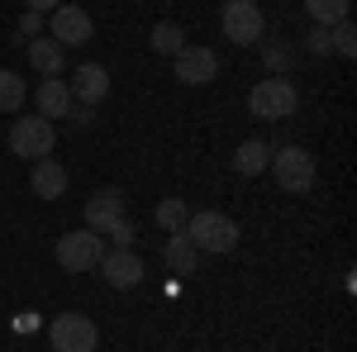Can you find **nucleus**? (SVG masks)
<instances>
[{"instance_id": "obj_1", "label": "nucleus", "mask_w": 357, "mask_h": 352, "mask_svg": "<svg viewBox=\"0 0 357 352\" xmlns=\"http://www.w3.org/2000/svg\"><path fill=\"white\" fill-rule=\"evenodd\" d=\"M186 238L195 243V252H215V257H224V252H234L238 247V224L229 215H220V210H200V215L186 219Z\"/></svg>"}, {"instance_id": "obj_2", "label": "nucleus", "mask_w": 357, "mask_h": 352, "mask_svg": "<svg viewBox=\"0 0 357 352\" xmlns=\"http://www.w3.org/2000/svg\"><path fill=\"white\" fill-rule=\"evenodd\" d=\"M220 29H224V38H229V43L252 48V43L267 33V15H262V5H257V0H224Z\"/></svg>"}, {"instance_id": "obj_3", "label": "nucleus", "mask_w": 357, "mask_h": 352, "mask_svg": "<svg viewBox=\"0 0 357 352\" xmlns=\"http://www.w3.org/2000/svg\"><path fill=\"white\" fill-rule=\"evenodd\" d=\"M296 105H301V95H296V86L286 82V77H267V82H257L248 91L252 119H291Z\"/></svg>"}, {"instance_id": "obj_4", "label": "nucleus", "mask_w": 357, "mask_h": 352, "mask_svg": "<svg viewBox=\"0 0 357 352\" xmlns=\"http://www.w3.org/2000/svg\"><path fill=\"white\" fill-rule=\"evenodd\" d=\"M272 176H276V186L281 190H291V195H305V190L314 186V158L305 153V148H276L272 153Z\"/></svg>"}, {"instance_id": "obj_5", "label": "nucleus", "mask_w": 357, "mask_h": 352, "mask_svg": "<svg viewBox=\"0 0 357 352\" xmlns=\"http://www.w3.org/2000/svg\"><path fill=\"white\" fill-rule=\"evenodd\" d=\"M100 257H105V238L91 234V229H77V234L57 238V267L62 271H91V267H100Z\"/></svg>"}, {"instance_id": "obj_6", "label": "nucleus", "mask_w": 357, "mask_h": 352, "mask_svg": "<svg viewBox=\"0 0 357 352\" xmlns=\"http://www.w3.org/2000/svg\"><path fill=\"white\" fill-rule=\"evenodd\" d=\"M53 119H38V114H24L15 129H10V153L15 158H29V162H38V158H48L53 153Z\"/></svg>"}, {"instance_id": "obj_7", "label": "nucleus", "mask_w": 357, "mask_h": 352, "mask_svg": "<svg viewBox=\"0 0 357 352\" xmlns=\"http://www.w3.org/2000/svg\"><path fill=\"white\" fill-rule=\"evenodd\" d=\"M48 343H53V352H96L100 333L86 314H57L48 324Z\"/></svg>"}, {"instance_id": "obj_8", "label": "nucleus", "mask_w": 357, "mask_h": 352, "mask_svg": "<svg viewBox=\"0 0 357 352\" xmlns=\"http://www.w3.org/2000/svg\"><path fill=\"white\" fill-rule=\"evenodd\" d=\"M67 91H72V105L100 109V100L110 95V72H105L100 62H77V67H72V82H67Z\"/></svg>"}, {"instance_id": "obj_9", "label": "nucleus", "mask_w": 357, "mask_h": 352, "mask_svg": "<svg viewBox=\"0 0 357 352\" xmlns=\"http://www.w3.org/2000/svg\"><path fill=\"white\" fill-rule=\"evenodd\" d=\"M82 215H86V229L105 238L114 224L124 219V190H119V186H100L96 195H91V200H86V210H82Z\"/></svg>"}, {"instance_id": "obj_10", "label": "nucleus", "mask_w": 357, "mask_h": 352, "mask_svg": "<svg viewBox=\"0 0 357 352\" xmlns=\"http://www.w3.org/2000/svg\"><path fill=\"white\" fill-rule=\"evenodd\" d=\"M172 67H176V82H181V86H205V82L220 77L224 62L210 53V48H191V43H186L181 53L172 57Z\"/></svg>"}, {"instance_id": "obj_11", "label": "nucleus", "mask_w": 357, "mask_h": 352, "mask_svg": "<svg viewBox=\"0 0 357 352\" xmlns=\"http://www.w3.org/2000/svg\"><path fill=\"white\" fill-rule=\"evenodd\" d=\"M100 276H105V286H114V291H129V286L143 281V257H138L134 247H105Z\"/></svg>"}, {"instance_id": "obj_12", "label": "nucleus", "mask_w": 357, "mask_h": 352, "mask_svg": "<svg viewBox=\"0 0 357 352\" xmlns=\"http://www.w3.org/2000/svg\"><path fill=\"white\" fill-rule=\"evenodd\" d=\"M48 29H53V38L62 43V48H77V43H86L91 33H96V24H91V15H86L82 5H57L53 20H48Z\"/></svg>"}, {"instance_id": "obj_13", "label": "nucleus", "mask_w": 357, "mask_h": 352, "mask_svg": "<svg viewBox=\"0 0 357 352\" xmlns=\"http://www.w3.org/2000/svg\"><path fill=\"white\" fill-rule=\"evenodd\" d=\"M29 100H33V109H38V119H67V109H72V91H67V82H57V77H43L38 91H33Z\"/></svg>"}, {"instance_id": "obj_14", "label": "nucleus", "mask_w": 357, "mask_h": 352, "mask_svg": "<svg viewBox=\"0 0 357 352\" xmlns=\"http://www.w3.org/2000/svg\"><path fill=\"white\" fill-rule=\"evenodd\" d=\"M29 186H33V195H38V200H57V195L67 190V167L38 158V162H33V176H29Z\"/></svg>"}, {"instance_id": "obj_15", "label": "nucleus", "mask_w": 357, "mask_h": 352, "mask_svg": "<svg viewBox=\"0 0 357 352\" xmlns=\"http://www.w3.org/2000/svg\"><path fill=\"white\" fill-rule=\"evenodd\" d=\"M162 262H167V271H172V276H186V271H195L200 252H195V243L186 238V229L167 238V247H162Z\"/></svg>"}, {"instance_id": "obj_16", "label": "nucleus", "mask_w": 357, "mask_h": 352, "mask_svg": "<svg viewBox=\"0 0 357 352\" xmlns=\"http://www.w3.org/2000/svg\"><path fill=\"white\" fill-rule=\"evenodd\" d=\"M267 162H272V148L262 138H248V143H238V153H234V171L238 176H262Z\"/></svg>"}, {"instance_id": "obj_17", "label": "nucleus", "mask_w": 357, "mask_h": 352, "mask_svg": "<svg viewBox=\"0 0 357 352\" xmlns=\"http://www.w3.org/2000/svg\"><path fill=\"white\" fill-rule=\"evenodd\" d=\"M29 62H33L43 77H57V72H62V43H57V38H29Z\"/></svg>"}, {"instance_id": "obj_18", "label": "nucleus", "mask_w": 357, "mask_h": 352, "mask_svg": "<svg viewBox=\"0 0 357 352\" xmlns=\"http://www.w3.org/2000/svg\"><path fill=\"white\" fill-rule=\"evenodd\" d=\"M148 43H153V53L176 57L181 48H186V29L176 24V20H158V24H153V38H148Z\"/></svg>"}, {"instance_id": "obj_19", "label": "nucleus", "mask_w": 357, "mask_h": 352, "mask_svg": "<svg viewBox=\"0 0 357 352\" xmlns=\"http://www.w3.org/2000/svg\"><path fill=\"white\" fill-rule=\"evenodd\" d=\"M24 100H29L24 77H20V72H0V109L15 114V109H24Z\"/></svg>"}, {"instance_id": "obj_20", "label": "nucleus", "mask_w": 357, "mask_h": 352, "mask_svg": "<svg viewBox=\"0 0 357 352\" xmlns=\"http://www.w3.org/2000/svg\"><path fill=\"white\" fill-rule=\"evenodd\" d=\"M348 10H353V0H305V15L314 24H338V20H348Z\"/></svg>"}, {"instance_id": "obj_21", "label": "nucleus", "mask_w": 357, "mask_h": 352, "mask_svg": "<svg viewBox=\"0 0 357 352\" xmlns=\"http://www.w3.org/2000/svg\"><path fill=\"white\" fill-rule=\"evenodd\" d=\"M186 219H191V205H186L181 195H167L162 205H158V224H162L167 234H181V229H186Z\"/></svg>"}, {"instance_id": "obj_22", "label": "nucleus", "mask_w": 357, "mask_h": 352, "mask_svg": "<svg viewBox=\"0 0 357 352\" xmlns=\"http://www.w3.org/2000/svg\"><path fill=\"white\" fill-rule=\"evenodd\" d=\"M329 53L357 57V33H353V24H348V20H338V24L329 29Z\"/></svg>"}, {"instance_id": "obj_23", "label": "nucleus", "mask_w": 357, "mask_h": 352, "mask_svg": "<svg viewBox=\"0 0 357 352\" xmlns=\"http://www.w3.org/2000/svg\"><path fill=\"white\" fill-rule=\"evenodd\" d=\"M262 57H267V67H272V72H286V67H291V48H286V43H267Z\"/></svg>"}, {"instance_id": "obj_24", "label": "nucleus", "mask_w": 357, "mask_h": 352, "mask_svg": "<svg viewBox=\"0 0 357 352\" xmlns=\"http://www.w3.org/2000/svg\"><path fill=\"white\" fill-rule=\"evenodd\" d=\"M134 238H138V229L129 224V219H119V224L110 229V243L114 247H134Z\"/></svg>"}, {"instance_id": "obj_25", "label": "nucleus", "mask_w": 357, "mask_h": 352, "mask_svg": "<svg viewBox=\"0 0 357 352\" xmlns=\"http://www.w3.org/2000/svg\"><path fill=\"white\" fill-rule=\"evenodd\" d=\"M329 29L333 24H314L310 29V48H314V53H329Z\"/></svg>"}, {"instance_id": "obj_26", "label": "nucleus", "mask_w": 357, "mask_h": 352, "mask_svg": "<svg viewBox=\"0 0 357 352\" xmlns=\"http://www.w3.org/2000/svg\"><path fill=\"white\" fill-rule=\"evenodd\" d=\"M38 29H43V15H33V10H24V20H20V33H29V38H38Z\"/></svg>"}, {"instance_id": "obj_27", "label": "nucleus", "mask_w": 357, "mask_h": 352, "mask_svg": "<svg viewBox=\"0 0 357 352\" xmlns=\"http://www.w3.org/2000/svg\"><path fill=\"white\" fill-rule=\"evenodd\" d=\"M29 10H33V15H48V10H57V5H62V0H24Z\"/></svg>"}]
</instances>
